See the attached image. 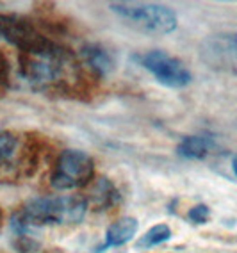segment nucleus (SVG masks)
<instances>
[{
	"instance_id": "obj_1",
	"label": "nucleus",
	"mask_w": 237,
	"mask_h": 253,
	"mask_svg": "<svg viewBox=\"0 0 237 253\" xmlns=\"http://www.w3.org/2000/svg\"><path fill=\"white\" fill-rule=\"evenodd\" d=\"M22 77L38 89L59 91L77 86L80 81V64L72 50L52 40L45 46L32 50L18 57Z\"/></svg>"
},
{
	"instance_id": "obj_2",
	"label": "nucleus",
	"mask_w": 237,
	"mask_h": 253,
	"mask_svg": "<svg viewBox=\"0 0 237 253\" xmlns=\"http://www.w3.org/2000/svg\"><path fill=\"white\" fill-rule=\"evenodd\" d=\"M87 200L79 195L38 196L13 216L11 226L20 237L31 234L45 225H79L86 216Z\"/></svg>"
},
{
	"instance_id": "obj_3",
	"label": "nucleus",
	"mask_w": 237,
	"mask_h": 253,
	"mask_svg": "<svg viewBox=\"0 0 237 253\" xmlns=\"http://www.w3.org/2000/svg\"><path fill=\"white\" fill-rule=\"evenodd\" d=\"M109 9L128 25L148 34H171L178 20L171 7L152 2H113Z\"/></svg>"
},
{
	"instance_id": "obj_4",
	"label": "nucleus",
	"mask_w": 237,
	"mask_h": 253,
	"mask_svg": "<svg viewBox=\"0 0 237 253\" xmlns=\"http://www.w3.org/2000/svg\"><path fill=\"white\" fill-rule=\"evenodd\" d=\"M95 178V161L87 152L70 148L61 152L50 184L57 191L80 189Z\"/></svg>"
},
{
	"instance_id": "obj_5",
	"label": "nucleus",
	"mask_w": 237,
	"mask_h": 253,
	"mask_svg": "<svg viewBox=\"0 0 237 253\" xmlns=\"http://www.w3.org/2000/svg\"><path fill=\"white\" fill-rule=\"evenodd\" d=\"M134 61L143 66L159 84L171 89H182L193 81L191 72L182 59L175 57L164 50H150L145 54H137L134 55Z\"/></svg>"
},
{
	"instance_id": "obj_6",
	"label": "nucleus",
	"mask_w": 237,
	"mask_h": 253,
	"mask_svg": "<svg viewBox=\"0 0 237 253\" xmlns=\"http://www.w3.org/2000/svg\"><path fill=\"white\" fill-rule=\"evenodd\" d=\"M0 40L16 46L20 54L41 48L52 41L25 16L5 13H0Z\"/></svg>"
},
{
	"instance_id": "obj_7",
	"label": "nucleus",
	"mask_w": 237,
	"mask_h": 253,
	"mask_svg": "<svg viewBox=\"0 0 237 253\" xmlns=\"http://www.w3.org/2000/svg\"><path fill=\"white\" fill-rule=\"evenodd\" d=\"M137 228H139V223H137L136 217H132V216L119 217V219H116V221L107 228L104 244L93 250V253H104L105 250L119 248V246L130 243V241L136 237Z\"/></svg>"
},
{
	"instance_id": "obj_8",
	"label": "nucleus",
	"mask_w": 237,
	"mask_h": 253,
	"mask_svg": "<svg viewBox=\"0 0 237 253\" xmlns=\"http://www.w3.org/2000/svg\"><path fill=\"white\" fill-rule=\"evenodd\" d=\"M214 139L210 136H186L177 146V154L189 161H201L212 152Z\"/></svg>"
},
{
	"instance_id": "obj_9",
	"label": "nucleus",
	"mask_w": 237,
	"mask_h": 253,
	"mask_svg": "<svg viewBox=\"0 0 237 253\" xmlns=\"http://www.w3.org/2000/svg\"><path fill=\"white\" fill-rule=\"evenodd\" d=\"M82 55L87 68L91 70V72H95V75H98V77H105V75H109L113 72L114 61L104 46L96 45V43L86 45L82 48Z\"/></svg>"
},
{
	"instance_id": "obj_10",
	"label": "nucleus",
	"mask_w": 237,
	"mask_h": 253,
	"mask_svg": "<svg viewBox=\"0 0 237 253\" xmlns=\"http://www.w3.org/2000/svg\"><path fill=\"white\" fill-rule=\"evenodd\" d=\"M119 202V193L116 191L114 184L107 178H98L91 189V204L96 211L111 209Z\"/></svg>"
},
{
	"instance_id": "obj_11",
	"label": "nucleus",
	"mask_w": 237,
	"mask_h": 253,
	"mask_svg": "<svg viewBox=\"0 0 237 253\" xmlns=\"http://www.w3.org/2000/svg\"><path fill=\"white\" fill-rule=\"evenodd\" d=\"M171 228L164 223H160V225H155L152 228L145 232V234L137 239L136 243V248L137 250H150V248H155V246H159V244L166 243V241L171 239Z\"/></svg>"
},
{
	"instance_id": "obj_12",
	"label": "nucleus",
	"mask_w": 237,
	"mask_h": 253,
	"mask_svg": "<svg viewBox=\"0 0 237 253\" xmlns=\"http://www.w3.org/2000/svg\"><path fill=\"white\" fill-rule=\"evenodd\" d=\"M18 150V137L13 132L0 128V164L7 163L14 157Z\"/></svg>"
},
{
	"instance_id": "obj_13",
	"label": "nucleus",
	"mask_w": 237,
	"mask_h": 253,
	"mask_svg": "<svg viewBox=\"0 0 237 253\" xmlns=\"http://www.w3.org/2000/svg\"><path fill=\"white\" fill-rule=\"evenodd\" d=\"M187 217H189L193 223H196V225H205L210 219V209L207 207L205 204H198L193 209H189Z\"/></svg>"
},
{
	"instance_id": "obj_14",
	"label": "nucleus",
	"mask_w": 237,
	"mask_h": 253,
	"mask_svg": "<svg viewBox=\"0 0 237 253\" xmlns=\"http://www.w3.org/2000/svg\"><path fill=\"white\" fill-rule=\"evenodd\" d=\"M9 86V63L0 50V95Z\"/></svg>"
},
{
	"instance_id": "obj_15",
	"label": "nucleus",
	"mask_w": 237,
	"mask_h": 253,
	"mask_svg": "<svg viewBox=\"0 0 237 253\" xmlns=\"http://www.w3.org/2000/svg\"><path fill=\"white\" fill-rule=\"evenodd\" d=\"M219 50H223L225 54H228L230 57H234L237 61V36H225L219 38Z\"/></svg>"
},
{
	"instance_id": "obj_16",
	"label": "nucleus",
	"mask_w": 237,
	"mask_h": 253,
	"mask_svg": "<svg viewBox=\"0 0 237 253\" xmlns=\"http://www.w3.org/2000/svg\"><path fill=\"white\" fill-rule=\"evenodd\" d=\"M232 169H234V175L237 176V154L234 155V159H232Z\"/></svg>"
},
{
	"instance_id": "obj_17",
	"label": "nucleus",
	"mask_w": 237,
	"mask_h": 253,
	"mask_svg": "<svg viewBox=\"0 0 237 253\" xmlns=\"http://www.w3.org/2000/svg\"><path fill=\"white\" fill-rule=\"evenodd\" d=\"M2 219H4V214H2V207H0V226H2Z\"/></svg>"
}]
</instances>
